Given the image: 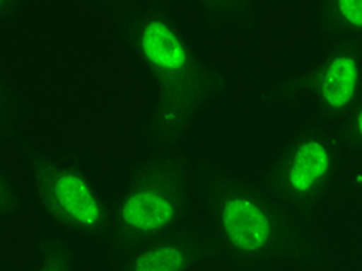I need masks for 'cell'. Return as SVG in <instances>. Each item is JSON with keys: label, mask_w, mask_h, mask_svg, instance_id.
I'll list each match as a JSON object with an SVG mask.
<instances>
[{"label": "cell", "mask_w": 362, "mask_h": 271, "mask_svg": "<svg viewBox=\"0 0 362 271\" xmlns=\"http://www.w3.org/2000/svg\"><path fill=\"white\" fill-rule=\"evenodd\" d=\"M0 35L8 79L30 109L22 132L31 143L109 125L110 27L100 10L36 0L5 21Z\"/></svg>", "instance_id": "obj_1"}, {"label": "cell", "mask_w": 362, "mask_h": 271, "mask_svg": "<svg viewBox=\"0 0 362 271\" xmlns=\"http://www.w3.org/2000/svg\"><path fill=\"white\" fill-rule=\"evenodd\" d=\"M119 35L153 82L146 126L153 151L177 152L200 115L226 92L228 78L200 54L168 4H127Z\"/></svg>", "instance_id": "obj_2"}, {"label": "cell", "mask_w": 362, "mask_h": 271, "mask_svg": "<svg viewBox=\"0 0 362 271\" xmlns=\"http://www.w3.org/2000/svg\"><path fill=\"white\" fill-rule=\"evenodd\" d=\"M194 188L209 220L211 258L237 270L276 264L319 265V245L310 228L256 180L202 164Z\"/></svg>", "instance_id": "obj_3"}, {"label": "cell", "mask_w": 362, "mask_h": 271, "mask_svg": "<svg viewBox=\"0 0 362 271\" xmlns=\"http://www.w3.org/2000/svg\"><path fill=\"white\" fill-rule=\"evenodd\" d=\"M191 168L178 152L153 151L127 172L122 190L109 197L112 258L118 259L174 231L192 209Z\"/></svg>", "instance_id": "obj_4"}, {"label": "cell", "mask_w": 362, "mask_h": 271, "mask_svg": "<svg viewBox=\"0 0 362 271\" xmlns=\"http://www.w3.org/2000/svg\"><path fill=\"white\" fill-rule=\"evenodd\" d=\"M344 154L339 122L310 118L274 146L260 183L310 228L342 174Z\"/></svg>", "instance_id": "obj_5"}, {"label": "cell", "mask_w": 362, "mask_h": 271, "mask_svg": "<svg viewBox=\"0 0 362 271\" xmlns=\"http://www.w3.org/2000/svg\"><path fill=\"white\" fill-rule=\"evenodd\" d=\"M39 208L61 231L95 242H109L110 208L75 154L52 157L23 149Z\"/></svg>", "instance_id": "obj_6"}, {"label": "cell", "mask_w": 362, "mask_h": 271, "mask_svg": "<svg viewBox=\"0 0 362 271\" xmlns=\"http://www.w3.org/2000/svg\"><path fill=\"white\" fill-rule=\"evenodd\" d=\"M362 82V44L322 40V54L308 67L276 81L260 100L269 105L299 108L308 104L311 118L342 121Z\"/></svg>", "instance_id": "obj_7"}, {"label": "cell", "mask_w": 362, "mask_h": 271, "mask_svg": "<svg viewBox=\"0 0 362 271\" xmlns=\"http://www.w3.org/2000/svg\"><path fill=\"white\" fill-rule=\"evenodd\" d=\"M211 258V237L192 221L115 259V271H194Z\"/></svg>", "instance_id": "obj_8"}, {"label": "cell", "mask_w": 362, "mask_h": 271, "mask_svg": "<svg viewBox=\"0 0 362 271\" xmlns=\"http://www.w3.org/2000/svg\"><path fill=\"white\" fill-rule=\"evenodd\" d=\"M316 25L322 40H351L362 44V2H320L316 10Z\"/></svg>", "instance_id": "obj_9"}, {"label": "cell", "mask_w": 362, "mask_h": 271, "mask_svg": "<svg viewBox=\"0 0 362 271\" xmlns=\"http://www.w3.org/2000/svg\"><path fill=\"white\" fill-rule=\"evenodd\" d=\"M202 8L203 19L208 25H238L243 28H252V2H197Z\"/></svg>", "instance_id": "obj_10"}, {"label": "cell", "mask_w": 362, "mask_h": 271, "mask_svg": "<svg viewBox=\"0 0 362 271\" xmlns=\"http://www.w3.org/2000/svg\"><path fill=\"white\" fill-rule=\"evenodd\" d=\"M33 271H78L76 254L67 242L45 237L36 242V267Z\"/></svg>", "instance_id": "obj_11"}, {"label": "cell", "mask_w": 362, "mask_h": 271, "mask_svg": "<svg viewBox=\"0 0 362 271\" xmlns=\"http://www.w3.org/2000/svg\"><path fill=\"white\" fill-rule=\"evenodd\" d=\"M339 134L345 154L362 157V82L347 117L339 121Z\"/></svg>", "instance_id": "obj_12"}, {"label": "cell", "mask_w": 362, "mask_h": 271, "mask_svg": "<svg viewBox=\"0 0 362 271\" xmlns=\"http://www.w3.org/2000/svg\"><path fill=\"white\" fill-rule=\"evenodd\" d=\"M21 209V197L14 188L11 178L5 172H0V217L2 220L11 219Z\"/></svg>", "instance_id": "obj_13"}, {"label": "cell", "mask_w": 362, "mask_h": 271, "mask_svg": "<svg viewBox=\"0 0 362 271\" xmlns=\"http://www.w3.org/2000/svg\"><path fill=\"white\" fill-rule=\"evenodd\" d=\"M21 5L22 2H8V0H2V2H0V10H2L0 14H2V19L4 21L14 19Z\"/></svg>", "instance_id": "obj_14"}, {"label": "cell", "mask_w": 362, "mask_h": 271, "mask_svg": "<svg viewBox=\"0 0 362 271\" xmlns=\"http://www.w3.org/2000/svg\"><path fill=\"white\" fill-rule=\"evenodd\" d=\"M353 185H355L358 190L362 191V166L358 172H355V177H353Z\"/></svg>", "instance_id": "obj_15"}, {"label": "cell", "mask_w": 362, "mask_h": 271, "mask_svg": "<svg viewBox=\"0 0 362 271\" xmlns=\"http://www.w3.org/2000/svg\"><path fill=\"white\" fill-rule=\"evenodd\" d=\"M237 271H263V270H237Z\"/></svg>", "instance_id": "obj_16"}]
</instances>
